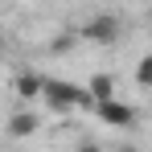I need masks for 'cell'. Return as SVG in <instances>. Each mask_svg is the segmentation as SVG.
<instances>
[{
  "label": "cell",
  "mask_w": 152,
  "mask_h": 152,
  "mask_svg": "<svg viewBox=\"0 0 152 152\" xmlns=\"http://www.w3.org/2000/svg\"><path fill=\"white\" fill-rule=\"evenodd\" d=\"M45 103H50V107H58V111H70V107H95V99H91V91H86V86L58 82V78H50V82H45Z\"/></svg>",
  "instance_id": "cell-1"
},
{
  "label": "cell",
  "mask_w": 152,
  "mask_h": 152,
  "mask_svg": "<svg viewBox=\"0 0 152 152\" xmlns=\"http://www.w3.org/2000/svg\"><path fill=\"white\" fill-rule=\"evenodd\" d=\"M95 115H99L107 127H136V107H127L119 99H107V103H95Z\"/></svg>",
  "instance_id": "cell-2"
},
{
  "label": "cell",
  "mask_w": 152,
  "mask_h": 152,
  "mask_svg": "<svg viewBox=\"0 0 152 152\" xmlns=\"http://www.w3.org/2000/svg\"><path fill=\"white\" fill-rule=\"evenodd\" d=\"M82 37H86V41H99V45H111V41L119 37V21H115L111 12H99V17H91V21L82 25Z\"/></svg>",
  "instance_id": "cell-3"
},
{
  "label": "cell",
  "mask_w": 152,
  "mask_h": 152,
  "mask_svg": "<svg viewBox=\"0 0 152 152\" xmlns=\"http://www.w3.org/2000/svg\"><path fill=\"white\" fill-rule=\"evenodd\" d=\"M45 82H50V78L25 70V74H17V95H21V99H45Z\"/></svg>",
  "instance_id": "cell-4"
},
{
  "label": "cell",
  "mask_w": 152,
  "mask_h": 152,
  "mask_svg": "<svg viewBox=\"0 0 152 152\" xmlns=\"http://www.w3.org/2000/svg\"><path fill=\"white\" fill-rule=\"evenodd\" d=\"M33 132H41V119H37L33 111H17V115L8 119V136H17V140H25Z\"/></svg>",
  "instance_id": "cell-5"
},
{
  "label": "cell",
  "mask_w": 152,
  "mask_h": 152,
  "mask_svg": "<svg viewBox=\"0 0 152 152\" xmlns=\"http://www.w3.org/2000/svg\"><path fill=\"white\" fill-rule=\"evenodd\" d=\"M86 91H91V99H95V103L115 99V82H111V74H95L91 82H86Z\"/></svg>",
  "instance_id": "cell-6"
},
{
  "label": "cell",
  "mask_w": 152,
  "mask_h": 152,
  "mask_svg": "<svg viewBox=\"0 0 152 152\" xmlns=\"http://www.w3.org/2000/svg\"><path fill=\"white\" fill-rule=\"evenodd\" d=\"M136 82L152 91V53H144V58H140V66H136Z\"/></svg>",
  "instance_id": "cell-7"
},
{
  "label": "cell",
  "mask_w": 152,
  "mask_h": 152,
  "mask_svg": "<svg viewBox=\"0 0 152 152\" xmlns=\"http://www.w3.org/2000/svg\"><path fill=\"white\" fill-rule=\"evenodd\" d=\"M70 45H74V37L66 33V37H53V45H50V50H53V53H62V50H70Z\"/></svg>",
  "instance_id": "cell-8"
},
{
  "label": "cell",
  "mask_w": 152,
  "mask_h": 152,
  "mask_svg": "<svg viewBox=\"0 0 152 152\" xmlns=\"http://www.w3.org/2000/svg\"><path fill=\"white\" fill-rule=\"evenodd\" d=\"M74 152H103V148H99V140H78Z\"/></svg>",
  "instance_id": "cell-9"
},
{
  "label": "cell",
  "mask_w": 152,
  "mask_h": 152,
  "mask_svg": "<svg viewBox=\"0 0 152 152\" xmlns=\"http://www.w3.org/2000/svg\"><path fill=\"white\" fill-rule=\"evenodd\" d=\"M115 152H140V148H136V144H119Z\"/></svg>",
  "instance_id": "cell-10"
},
{
  "label": "cell",
  "mask_w": 152,
  "mask_h": 152,
  "mask_svg": "<svg viewBox=\"0 0 152 152\" xmlns=\"http://www.w3.org/2000/svg\"><path fill=\"white\" fill-rule=\"evenodd\" d=\"M148 21H152V17H148Z\"/></svg>",
  "instance_id": "cell-11"
}]
</instances>
